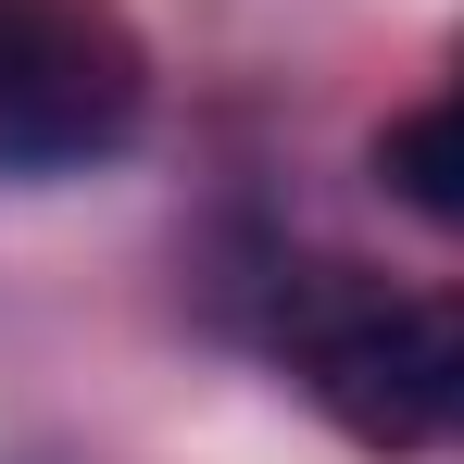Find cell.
<instances>
[{
	"instance_id": "1",
	"label": "cell",
	"mask_w": 464,
	"mask_h": 464,
	"mask_svg": "<svg viewBox=\"0 0 464 464\" xmlns=\"http://www.w3.org/2000/svg\"><path fill=\"white\" fill-rule=\"evenodd\" d=\"M151 113V51L113 0H0V176L113 163Z\"/></svg>"
},
{
	"instance_id": "2",
	"label": "cell",
	"mask_w": 464,
	"mask_h": 464,
	"mask_svg": "<svg viewBox=\"0 0 464 464\" xmlns=\"http://www.w3.org/2000/svg\"><path fill=\"white\" fill-rule=\"evenodd\" d=\"M302 377L364 452H464V302L339 289L302 314Z\"/></svg>"
},
{
	"instance_id": "3",
	"label": "cell",
	"mask_w": 464,
	"mask_h": 464,
	"mask_svg": "<svg viewBox=\"0 0 464 464\" xmlns=\"http://www.w3.org/2000/svg\"><path fill=\"white\" fill-rule=\"evenodd\" d=\"M377 176L401 214H427V227H464V88H440V101H414L401 126L377 139Z\"/></svg>"
}]
</instances>
